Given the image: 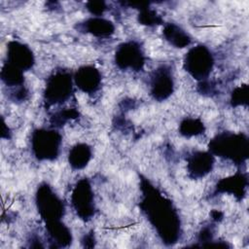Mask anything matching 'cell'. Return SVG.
<instances>
[{
    "instance_id": "obj_1",
    "label": "cell",
    "mask_w": 249,
    "mask_h": 249,
    "mask_svg": "<svg viewBox=\"0 0 249 249\" xmlns=\"http://www.w3.org/2000/svg\"><path fill=\"white\" fill-rule=\"evenodd\" d=\"M144 198L142 211L166 244L177 242L180 237V220L170 200L165 198L148 181H143Z\"/></svg>"
},
{
    "instance_id": "obj_2",
    "label": "cell",
    "mask_w": 249,
    "mask_h": 249,
    "mask_svg": "<svg viewBox=\"0 0 249 249\" xmlns=\"http://www.w3.org/2000/svg\"><path fill=\"white\" fill-rule=\"evenodd\" d=\"M209 152L225 159L241 162L247 159L248 140L239 133L224 132L215 136L209 143Z\"/></svg>"
},
{
    "instance_id": "obj_3",
    "label": "cell",
    "mask_w": 249,
    "mask_h": 249,
    "mask_svg": "<svg viewBox=\"0 0 249 249\" xmlns=\"http://www.w3.org/2000/svg\"><path fill=\"white\" fill-rule=\"evenodd\" d=\"M31 150L39 160H55L60 152L61 135L50 128H37L31 134Z\"/></svg>"
},
{
    "instance_id": "obj_4",
    "label": "cell",
    "mask_w": 249,
    "mask_h": 249,
    "mask_svg": "<svg viewBox=\"0 0 249 249\" xmlns=\"http://www.w3.org/2000/svg\"><path fill=\"white\" fill-rule=\"evenodd\" d=\"M36 205L46 224L58 222L64 215V204L47 183L41 184L36 192Z\"/></svg>"
},
{
    "instance_id": "obj_5",
    "label": "cell",
    "mask_w": 249,
    "mask_h": 249,
    "mask_svg": "<svg viewBox=\"0 0 249 249\" xmlns=\"http://www.w3.org/2000/svg\"><path fill=\"white\" fill-rule=\"evenodd\" d=\"M185 70L198 81L204 82L214 65V57L211 51L202 45L191 48L184 57Z\"/></svg>"
},
{
    "instance_id": "obj_6",
    "label": "cell",
    "mask_w": 249,
    "mask_h": 249,
    "mask_svg": "<svg viewBox=\"0 0 249 249\" xmlns=\"http://www.w3.org/2000/svg\"><path fill=\"white\" fill-rule=\"evenodd\" d=\"M73 78L65 70H58L50 76L44 92L45 101L50 104H59L70 98L73 89Z\"/></svg>"
},
{
    "instance_id": "obj_7",
    "label": "cell",
    "mask_w": 249,
    "mask_h": 249,
    "mask_svg": "<svg viewBox=\"0 0 249 249\" xmlns=\"http://www.w3.org/2000/svg\"><path fill=\"white\" fill-rule=\"evenodd\" d=\"M71 204L76 214L88 221L94 215V196L89 180L82 179L75 186L71 195Z\"/></svg>"
},
{
    "instance_id": "obj_8",
    "label": "cell",
    "mask_w": 249,
    "mask_h": 249,
    "mask_svg": "<svg viewBox=\"0 0 249 249\" xmlns=\"http://www.w3.org/2000/svg\"><path fill=\"white\" fill-rule=\"evenodd\" d=\"M115 61L118 67L123 70L130 69L139 71L145 63V56L140 45L130 41L123 43L118 47L115 54Z\"/></svg>"
},
{
    "instance_id": "obj_9",
    "label": "cell",
    "mask_w": 249,
    "mask_h": 249,
    "mask_svg": "<svg viewBox=\"0 0 249 249\" xmlns=\"http://www.w3.org/2000/svg\"><path fill=\"white\" fill-rule=\"evenodd\" d=\"M151 94L158 100L162 101L168 98L174 89L172 72L167 65H160L151 75Z\"/></svg>"
},
{
    "instance_id": "obj_10",
    "label": "cell",
    "mask_w": 249,
    "mask_h": 249,
    "mask_svg": "<svg viewBox=\"0 0 249 249\" xmlns=\"http://www.w3.org/2000/svg\"><path fill=\"white\" fill-rule=\"evenodd\" d=\"M5 62L24 72L32 68L34 64V55L27 45L18 41H10L7 44Z\"/></svg>"
},
{
    "instance_id": "obj_11",
    "label": "cell",
    "mask_w": 249,
    "mask_h": 249,
    "mask_svg": "<svg viewBox=\"0 0 249 249\" xmlns=\"http://www.w3.org/2000/svg\"><path fill=\"white\" fill-rule=\"evenodd\" d=\"M73 80L75 85L82 91L87 93H93L100 87L101 75L94 66L86 65L76 71Z\"/></svg>"
},
{
    "instance_id": "obj_12",
    "label": "cell",
    "mask_w": 249,
    "mask_h": 249,
    "mask_svg": "<svg viewBox=\"0 0 249 249\" xmlns=\"http://www.w3.org/2000/svg\"><path fill=\"white\" fill-rule=\"evenodd\" d=\"M214 157L210 152L197 151L188 158L187 168L193 178H201L213 168Z\"/></svg>"
},
{
    "instance_id": "obj_13",
    "label": "cell",
    "mask_w": 249,
    "mask_h": 249,
    "mask_svg": "<svg viewBox=\"0 0 249 249\" xmlns=\"http://www.w3.org/2000/svg\"><path fill=\"white\" fill-rule=\"evenodd\" d=\"M78 30L90 33L97 37H107L115 32V26L109 19L93 17L89 18L83 22H79Z\"/></svg>"
},
{
    "instance_id": "obj_14",
    "label": "cell",
    "mask_w": 249,
    "mask_h": 249,
    "mask_svg": "<svg viewBox=\"0 0 249 249\" xmlns=\"http://www.w3.org/2000/svg\"><path fill=\"white\" fill-rule=\"evenodd\" d=\"M46 228L49 239L54 247H64L71 243V231L61 221L46 224Z\"/></svg>"
},
{
    "instance_id": "obj_15",
    "label": "cell",
    "mask_w": 249,
    "mask_h": 249,
    "mask_svg": "<svg viewBox=\"0 0 249 249\" xmlns=\"http://www.w3.org/2000/svg\"><path fill=\"white\" fill-rule=\"evenodd\" d=\"M91 159V149L86 143L76 144L71 148L68 155L69 164L74 169H83Z\"/></svg>"
},
{
    "instance_id": "obj_16",
    "label": "cell",
    "mask_w": 249,
    "mask_h": 249,
    "mask_svg": "<svg viewBox=\"0 0 249 249\" xmlns=\"http://www.w3.org/2000/svg\"><path fill=\"white\" fill-rule=\"evenodd\" d=\"M162 33L164 38L176 48H184L192 43V37L175 23H167Z\"/></svg>"
},
{
    "instance_id": "obj_17",
    "label": "cell",
    "mask_w": 249,
    "mask_h": 249,
    "mask_svg": "<svg viewBox=\"0 0 249 249\" xmlns=\"http://www.w3.org/2000/svg\"><path fill=\"white\" fill-rule=\"evenodd\" d=\"M245 181H246V178L243 177L242 174H238L231 178L222 180L217 187L219 189H222L223 192H228L234 195H240L243 191V188H245L246 186Z\"/></svg>"
},
{
    "instance_id": "obj_18",
    "label": "cell",
    "mask_w": 249,
    "mask_h": 249,
    "mask_svg": "<svg viewBox=\"0 0 249 249\" xmlns=\"http://www.w3.org/2000/svg\"><path fill=\"white\" fill-rule=\"evenodd\" d=\"M203 130V124L196 119H185L180 124V132L186 137L200 134Z\"/></svg>"
},
{
    "instance_id": "obj_19",
    "label": "cell",
    "mask_w": 249,
    "mask_h": 249,
    "mask_svg": "<svg viewBox=\"0 0 249 249\" xmlns=\"http://www.w3.org/2000/svg\"><path fill=\"white\" fill-rule=\"evenodd\" d=\"M139 10H140V14L138 18H139V21L142 24L151 26V25H156L161 22L160 17L157 14L156 11L149 8V4Z\"/></svg>"
},
{
    "instance_id": "obj_20",
    "label": "cell",
    "mask_w": 249,
    "mask_h": 249,
    "mask_svg": "<svg viewBox=\"0 0 249 249\" xmlns=\"http://www.w3.org/2000/svg\"><path fill=\"white\" fill-rule=\"evenodd\" d=\"M87 8L94 17H99L107 9V5L103 1H90L87 3Z\"/></svg>"
},
{
    "instance_id": "obj_21",
    "label": "cell",
    "mask_w": 249,
    "mask_h": 249,
    "mask_svg": "<svg viewBox=\"0 0 249 249\" xmlns=\"http://www.w3.org/2000/svg\"><path fill=\"white\" fill-rule=\"evenodd\" d=\"M231 101L233 105H239L247 102V87H241L235 89L232 92Z\"/></svg>"
}]
</instances>
